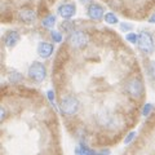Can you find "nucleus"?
Returning a JSON list of instances; mask_svg holds the SVG:
<instances>
[{
	"mask_svg": "<svg viewBox=\"0 0 155 155\" xmlns=\"http://www.w3.org/2000/svg\"><path fill=\"white\" fill-rule=\"evenodd\" d=\"M87 14H88V17L91 19H93V21H98L104 17L105 14V9L102 5H100V4L97 3H92L89 4L88 9H87Z\"/></svg>",
	"mask_w": 155,
	"mask_h": 155,
	"instance_id": "423d86ee",
	"label": "nucleus"
},
{
	"mask_svg": "<svg viewBox=\"0 0 155 155\" xmlns=\"http://www.w3.org/2000/svg\"><path fill=\"white\" fill-rule=\"evenodd\" d=\"M105 22L110 23V25H114V23L119 22V19H118V17H116L113 12H107L105 14Z\"/></svg>",
	"mask_w": 155,
	"mask_h": 155,
	"instance_id": "ddd939ff",
	"label": "nucleus"
},
{
	"mask_svg": "<svg viewBox=\"0 0 155 155\" xmlns=\"http://www.w3.org/2000/svg\"><path fill=\"white\" fill-rule=\"evenodd\" d=\"M41 25L47 27V28H51L56 25V16H53V14H49V16H47L44 19L41 21Z\"/></svg>",
	"mask_w": 155,
	"mask_h": 155,
	"instance_id": "f8f14e48",
	"label": "nucleus"
},
{
	"mask_svg": "<svg viewBox=\"0 0 155 155\" xmlns=\"http://www.w3.org/2000/svg\"><path fill=\"white\" fill-rule=\"evenodd\" d=\"M0 119L2 120L5 119V109L4 107H2V110H0Z\"/></svg>",
	"mask_w": 155,
	"mask_h": 155,
	"instance_id": "a878e982",
	"label": "nucleus"
},
{
	"mask_svg": "<svg viewBox=\"0 0 155 155\" xmlns=\"http://www.w3.org/2000/svg\"><path fill=\"white\" fill-rule=\"evenodd\" d=\"M27 74L30 76V79L40 83L47 78V67L40 62H32L31 66L28 67Z\"/></svg>",
	"mask_w": 155,
	"mask_h": 155,
	"instance_id": "7ed1b4c3",
	"label": "nucleus"
},
{
	"mask_svg": "<svg viewBox=\"0 0 155 155\" xmlns=\"http://www.w3.org/2000/svg\"><path fill=\"white\" fill-rule=\"evenodd\" d=\"M79 147H80V150H81V151H83L85 155H96V154H97V153H94L92 149H89L88 146H85V145H83V143H80Z\"/></svg>",
	"mask_w": 155,
	"mask_h": 155,
	"instance_id": "a211bd4d",
	"label": "nucleus"
},
{
	"mask_svg": "<svg viewBox=\"0 0 155 155\" xmlns=\"http://www.w3.org/2000/svg\"><path fill=\"white\" fill-rule=\"evenodd\" d=\"M138 48L141 49L143 53L150 54V53L154 52V40L151 35L146 31H142L140 34V39H138Z\"/></svg>",
	"mask_w": 155,
	"mask_h": 155,
	"instance_id": "39448f33",
	"label": "nucleus"
},
{
	"mask_svg": "<svg viewBox=\"0 0 155 155\" xmlns=\"http://www.w3.org/2000/svg\"><path fill=\"white\" fill-rule=\"evenodd\" d=\"M53 49H54V48H53L51 43L41 41V43H39V45H38V54L41 58H48L52 56Z\"/></svg>",
	"mask_w": 155,
	"mask_h": 155,
	"instance_id": "1a4fd4ad",
	"label": "nucleus"
},
{
	"mask_svg": "<svg viewBox=\"0 0 155 155\" xmlns=\"http://www.w3.org/2000/svg\"><path fill=\"white\" fill-rule=\"evenodd\" d=\"M76 12V7L74 3H67V4H62V5L58 7V14L65 18V19H69L75 14Z\"/></svg>",
	"mask_w": 155,
	"mask_h": 155,
	"instance_id": "6e6552de",
	"label": "nucleus"
},
{
	"mask_svg": "<svg viewBox=\"0 0 155 155\" xmlns=\"http://www.w3.org/2000/svg\"><path fill=\"white\" fill-rule=\"evenodd\" d=\"M151 109H153V105L151 104H146L143 106V109H142V115L143 116H147L150 113H151Z\"/></svg>",
	"mask_w": 155,
	"mask_h": 155,
	"instance_id": "6ab92c4d",
	"label": "nucleus"
},
{
	"mask_svg": "<svg viewBox=\"0 0 155 155\" xmlns=\"http://www.w3.org/2000/svg\"><path fill=\"white\" fill-rule=\"evenodd\" d=\"M79 100L76 98L75 96H66L61 100V104H60V109L62 111V114L65 115H75L79 110Z\"/></svg>",
	"mask_w": 155,
	"mask_h": 155,
	"instance_id": "f257e3e1",
	"label": "nucleus"
},
{
	"mask_svg": "<svg viewBox=\"0 0 155 155\" xmlns=\"http://www.w3.org/2000/svg\"><path fill=\"white\" fill-rule=\"evenodd\" d=\"M51 36H52V39H53V41L54 43H61L62 41V35H61L60 31H52Z\"/></svg>",
	"mask_w": 155,
	"mask_h": 155,
	"instance_id": "f3484780",
	"label": "nucleus"
},
{
	"mask_svg": "<svg viewBox=\"0 0 155 155\" xmlns=\"http://www.w3.org/2000/svg\"><path fill=\"white\" fill-rule=\"evenodd\" d=\"M19 40V34L17 31H8L5 35H4V44L8 48L14 47Z\"/></svg>",
	"mask_w": 155,
	"mask_h": 155,
	"instance_id": "9b49d317",
	"label": "nucleus"
},
{
	"mask_svg": "<svg viewBox=\"0 0 155 155\" xmlns=\"http://www.w3.org/2000/svg\"><path fill=\"white\" fill-rule=\"evenodd\" d=\"M96 155H110V150L106 149V150H101V151H98Z\"/></svg>",
	"mask_w": 155,
	"mask_h": 155,
	"instance_id": "393cba45",
	"label": "nucleus"
},
{
	"mask_svg": "<svg viewBox=\"0 0 155 155\" xmlns=\"http://www.w3.org/2000/svg\"><path fill=\"white\" fill-rule=\"evenodd\" d=\"M98 123L105 125V127H109V128H114L116 127V119L114 115L111 114H100L98 115Z\"/></svg>",
	"mask_w": 155,
	"mask_h": 155,
	"instance_id": "9d476101",
	"label": "nucleus"
},
{
	"mask_svg": "<svg viewBox=\"0 0 155 155\" xmlns=\"http://www.w3.org/2000/svg\"><path fill=\"white\" fill-rule=\"evenodd\" d=\"M107 3H109V5H111L113 8H116V9H119L122 7V2H120V0H107Z\"/></svg>",
	"mask_w": 155,
	"mask_h": 155,
	"instance_id": "aec40b11",
	"label": "nucleus"
},
{
	"mask_svg": "<svg viewBox=\"0 0 155 155\" xmlns=\"http://www.w3.org/2000/svg\"><path fill=\"white\" fill-rule=\"evenodd\" d=\"M48 98H49V101L51 102H53L54 101V93H53V91H48Z\"/></svg>",
	"mask_w": 155,
	"mask_h": 155,
	"instance_id": "b1692460",
	"label": "nucleus"
},
{
	"mask_svg": "<svg viewBox=\"0 0 155 155\" xmlns=\"http://www.w3.org/2000/svg\"><path fill=\"white\" fill-rule=\"evenodd\" d=\"M22 79H23L22 75L19 74V72H17V71H13V72L9 74V80L13 81V83H18V81H21Z\"/></svg>",
	"mask_w": 155,
	"mask_h": 155,
	"instance_id": "2eb2a0df",
	"label": "nucleus"
},
{
	"mask_svg": "<svg viewBox=\"0 0 155 155\" xmlns=\"http://www.w3.org/2000/svg\"><path fill=\"white\" fill-rule=\"evenodd\" d=\"M67 41L72 48H76V49H81L84 48L89 41V38L85 32L83 31H74L71 32L69 38H67Z\"/></svg>",
	"mask_w": 155,
	"mask_h": 155,
	"instance_id": "20e7f679",
	"label": "nucleus"
},
{
	"mask_svg": "<svg viewBox=\"0 0 155 155\" xmlns=\"http://www.w3.org/2000/svg\"><path fill=\"white\" fill-rule=\"evenodd\" d=\"M125 91L129 94V97H132L134 100L141 98L143 94V83L140 78H132L127 81L125 84Z\"/></svg>",
	"mask_w": 155,
	"mask_h": 155,
	"instance_id": "f03ea898",
	"label": "nucleus"
},
{
	"mask_svg": "<svg viewBox=\"0 0 155 155\" xmlns=\"http://www.w3.org/2000/svg\"><path fill=\"white\" fill-rule=\"evenodd\" d=\"M149 22H150V23H155V12L151 14V16H150V18H149Z\"/></svg>",
	"mask_w": 155,
	"mask_h": 155,
	"instance_id": "cd10ccee",
	"label": "nucleus"
},
{
	"mask_svg": "<svg viewBox=\"0 0 155 155\" xmlns=\"http://www.w3.org/2000/svg\"><path fill=\"white\" fill-rule=\"evenodd\" d=\"M125 39L129 41V43H133V44H136L137 43L138 44V39H140V35H137L136 32H129L125 35Z\"/></svg>",
	"mask_w": 155,
	"mask_h": 155,
	"instance_id": "dca6fc26",
	"label": "nucleus"
},
{
	"mask_svg": "<svg viewBox=\"0 0 155 155\" xmlns=\"http://www.w3.org/2000/svg\"><path fill=\"white\" fill-rule=\"evenodd\" d=\"M75 155H85V154L81 151L80 147H76V149H75Z\"/></svg>",
	"mask_w": 155,
	"mask_h": 155,
	"instance_id": "bb28decb",
	"label": "nucleus"
},
{
	"mask_svg": "<svg viewBox=\"0 0 155 155\" xmlns=\"http://www.w3.org/2000/svg\"><path fill=\"white\" fill-rule=\"evenodd\" d=\"M120 28H122L123 31H130L133 28V26L132 25H129V23H120Z\"/></svg>",
	"mask_w": 155,
	"mask_h": 155,
	"instance_id": "5701e85b",
	"label": "nucleus"
},
{
	"mask_svg": "<svg viewBox=\"0 0 155 155\" xmlns=\"http://www.w3.org/2000/svg\"><path fill=\"white\" fill-rule=\"evenodd\" d=\"M149 71H150V74H151V76L155 79V61L150 62V65H149Z\"/></svg>",
	"mask_w": 155,
	"mask_h": 155,
	"instance_id": "4be33fe9",
	"label": "nucleus"
},
{
	"mask_svg": "<svg viewBox=\"0 0 155 155\" xmlns=\"http://www.w3.org/2000/svg\"><path fill=\"white\" fill-rule=\"evenodd\" d=\"M134 137H136V132H130V133L127 136V137H125V140H124V143H125V145L130 143V142L133 141V138H134Z\"/></svg>",
	"mask_w": 155,
	"mask_h": 155,
	"instance_id": "412c9836",
	"label": "nucleus"
},
{
	"mask_svg": "<svg viewBox=\"0 0 155 155\" xmlns=\"http://www.w3.org/2000/svg\"><path fill=\"white\" fill-rule=\"evenodd\" d=\"M61 28L64 30L65 32H74V22L71 21H65L61 23Z\"/></svg>",
	"mask_w": 155,
	"mask_h": 155,
	"instance_id": "4468645a",
	"label": "nucleus"
},
{
	"mask_svg": "<svg viewBox=\"0 0 155 155\" xmlns=\"http://www.w3.org/2000/svg\"><path fill=\"white\" fill-rule=\"evenodd\" d=\"M18 18L21 19L23 23H32L36 18V13L34 9L28 8V7H23L21 11L18 12Z\"/></svg>",
	"mask_w": 155,
	"mask_h": 155,
	"instance_id": "0eeeda50",
	"label": "nucleus"
},
{
	"mask_svg": "<svg viewBox=\"0 0 155 155\" xmlns=\"http://www.w3.org/2000/svg\"><path fill=\"white\" fill-rule=\"evenodd\" d=\"M80 2L83 3V4H88V3H91V2H92V0H80Z\"/></svg>",
	"mask_w": 155,
	"mask_h": 155,
	"instance_id": "c85d7f7f",
	"label": "nucleus"
}]
</instances>
